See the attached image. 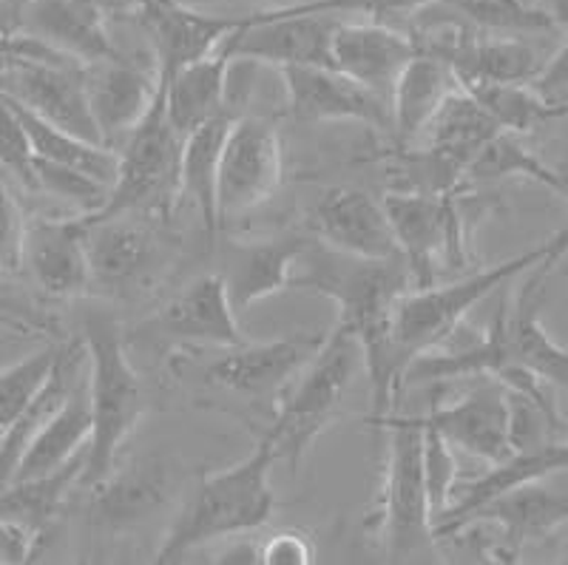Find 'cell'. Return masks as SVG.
Here are the masks:
<instances>
[{
	"mask_svg": "<svg viewBox=\"0 0 568 565\" xmlns=\"http://www.w3.org/2000/svg\"><path fill=\"white\" fill-rule=\"evenodd\" d=\"M227 539H231V543L222 548L220 557H216V563H222V565L262 563V546H258V543H253L247 534H236V537H227Z\"/></svg>",
	"mask_w": 568,
	"mask_h": 565,
	"instance_id": "cell-44",
	"label": "cell"
},
{
	"mask_svg": "<svg viewBox=\"0 0 568 565\" xmlns=\"http://www.w3.org/2000/svg\"><path fill=\"white\" fill-rule=\"evenodd\" d=\"M418 54L413 34L395 32L387 23H338L333 32V65L353 80L393 100V89L404 65Z\"/></svg>",
	"mask_w": 568,
	"mask_h": 565,
	"instance_id": "cell-21",
	"label": "cell"
},
{
	"mask_svg": "<svg viewBox=\"0 0 568 565\" xmlns=\"http://www.w3.org/2000/svg\"><path fill=\"white\" fill-rule=\"evenodd\" d=\"M0 165L34 191V151L12 97L0 91Z\"/></svg>",
	"mask_w": 568,
	"mask_h": 565,
	"instance_id": "cell-39",
	"label": "cell"
},
{
	"mask_svg": "<svg viewBox=\"0 0 568 565\" xmlns=\"http://www.w3.org/2000/svg\"><path fill=\"white\" fill-rule=\"evenodd\" d=\"M89 373V370H85ZM91 437V404H89V386L85 379L71 390L69 398L63 401L58 412L49 417V424L34 435L29 450L20 457L18 470H14L12 483L34 481L45 477L52 472L63 470L65 463L80 457L89 446Z\"/></svg>",
	"mask_w": 568,
	"mask_h": 565,
	"instance_id": "cell-28",
	"label": "cell"
},
{
	"mask_svg": "<svg viewBox=\"0 0 568 565\" xmlns=\"http://www.w3.org/2000/svg\"><path fill=\"white\" fill-rule=\"evenodd\" d=\"M20 43H23V32H0V54L12 52Z\"/></svg>",
	"mask_w": 568,
	"mask_h": 565,
	"instance_id": "cell-47",
	"label": "cell"
},
{
	"mask_svg": "<svg viewBox=\"0 0 568 565\" xmlns=\"http://www.w3.org/2000/svg\"><path fill=\"white\" fill-rule=\"evenodd\" d=\"M387 432V466H384L378 512L373 532L382 537L384 554L393 563L433 557V506L424 481V430L418 417L389 415L373 421Z\"/></svg>",
	"mask_w": 568,
	"mask_h": 565,
	"instance_id": "cell-4",
	"label": "cell"
},
{
	"mask_svg": "<svg viewBox=\"0 0 568 565\" xmlns=\"http://www.w3.org/2000/svg\"><path fill=\"white\" fill-rule=\"evenodd\" d=\"M466 191V188H464ZM426 191H389L382 205L393 225L398 253L409 270L415 287L435 284L438 264H464L466 219L460 208V193Z\"/></svg>",
	"mask_w": 568,
	"mask_h": 565,
	"instance_id": "cell-7",
	"label": "cell"
},
{
	"mask_svg": "<svg viewBox=\"0 0 568 565\" xmlns=\"http://www.w3.org/2000/svg\"><path fill=\"white\" fill-rule=\"evenodd\" d=\"M535 3L551 14V20H555L557 27L568 29V0H535Z\"/></svg>",
	"mask_w": 568,
	"mask_h": 565,
	"instance_id": "cell-45",
	"label": "cell"
},
{
	"mask_svg": "<svg viewBox=\"0 0 568 565\" xmlns=\"http://www.w3.org/2000/svg\"><path fill=\"white\" fill-rule=\"evenodd\" d=\"M276 463V444L267 430L258 437L256 450L245 461L233 463L222 472H207L196 483L191 501L182 506L169 534L156 548V563H180L185 554L216 539L251 534L267 526L276 508L271 486V470Z\"/></svg>",
	"mask_w": 568,
	"mask_h": 565,
	"instance_id": "cell-1",
	"label": "cell"
},
{
	"mask_svg": "<svg viewBox=\"0 0 568 565\" xmlns=\"http://www.w3.org/2000/svg\"><path fill=\"white\" fill-rule=\"evenodd\" d=\"M240 114H233L225 109L213 120L202 122L200 129L185 134L182 140V157H180V196H185L194 205L196 216L205 225L207 242H216L220 236V205H216V182H220V157L225 149V137L231 131L233 120Z\"/></svg>",
	"mask_w": 568,
	"mask_h": 565,
	"instance_id": "cell-27",
	"label": "cell"
},
{
	"mask_svg": "<svg viewBox=\"0 0 568 565\" xmlns=\"http://www.w3.org/2000/svg\"><path fill=\"white\" fill-rule=\"evenodd\" d=\"M307 244H311L307 236L287 233L267 242L231 248L225 253V270L220 276L225 279L233 310L240 313L262 299L276 296L278 290H291L298 259L304 256Z\"/></svg>",
	"mask_w": 568,
	"mask_h": 565,
	"instance_id": "cell-23",
	"label": "cell"
},
{
	"mask_svg": "<svg viewBox=\"0 0 568 565\" xmlns=\"http://www.w3.org/2000/svg\"><path fill=\"white\" fill-rule=\"evenodd\" d=\"M568 470V441H549V444L535 446V450L511 452L506 461L489 463V470L484 475L471 477V481L458 483L453 492V501L446 506V512L435 521L433 534L435 539L455 537L464 521L475 508L484 503L495 501V497L506 495L511 488H520L526 483L546 481V477L557 475V472Z\"/></svg>",
	"mask_w": 568,
	"mask_h": 565,
	"instance_id": "cell-17",
	"label": "cell"
},
{
	"mask_svg": "<svg viewBox=\"0 0 568 565\" xmlns=\"http://www.w3.org/2000/svg\"><path fill=\"white\" fill-rule=\"evenodd\" d=\"M555 171H557V180H560V191H557V196L568 200V151H566V157L557 162Z\"/></svg>",
	"mask_w": 568,
	"mask_h": 565,
	"instance_id": "cell-46",
	"label": "cell"
},
{
	"mask_svg": "<svg viewBox=\"0 0 568 565\" xmlns=\"http://www.w3.org/2000/svg\"><path fill=\"white\" fill-rule=\"evenodd\" d=\"M420 417L444 435L446 444L486 463L506 461L515 452L509 437V390L486 375L453 404L433 398L429 412Z\"/></svg>",
	"mask_w": 568,
	"mask_h": 565,
	"instance_id": "cell-12",
	"label": "cell"
},
{
	"mask_svg": "<svg viewBox=\"0 0 568 565\" xmlns=\"http://www.w3.org/2000/svg\"><path fill=\"white\" fill-rule=\"evenodd\" d=\"M85 370H89V355H85L83 339L63 344L45 384L34 392V398L29 401L27 410L20 412L18 421L9 426V432L0 441V488H7L12 483L23 452L29 450L34 435L49 424V417L63 406L71 390L85 379Z\"/></svg>",
	"mask_w": 568,
	"mask_h": 565,
	"instance_id": "cell-25",
	"label": "cell"
},
{
	"mask_svg": "<svg viewBox=\"0 0 568 565\" xmlns=\"http://www.w3.org/2000/svg\"><path fill=\"white\" fill-rule=\"evenodd\" d=\"M227 38L211 54L194 60V63H185L171 78H162L165 109L182 137L227 109V71H231L233 60Z\"/></svg>",
	"mask_w": 568,
	"mask_h": 565,
	"instance_id": "cell-26",
	"label": "cell"
},
{
	"mask_svg": "<svg viewBox=\"0 0 568 565\" xmlns=\"http://www.w3.org/2000/svg\"><path fill=\"white\" fill-rule=\"evenodd\" d=\"M555 268L557 262L551 256L537 262L515 302L500 304V322H504V341L511 366L526 370L549 386L568 390V350L560 347L540 322L542 282Z\"/></svg>",
	"mask_w": 568,
	"mask_h": 565,
	"instance_id": "cell-15",
	"label": "cell"
},
{
	"mask_svg": "<svg viewBox=\"0 0 568 565\" xmlns=\"http://www.w3.org/2000/svg\"><path fill=\"white\" fill-rule=\"evenodd\" d=\"M287 105L302 122H362L393 131V105L336 65H284Z\"/></svg>",
	"mask_w": 568,
	"mask_h": 565,
	"instance_id": "cell-11",
	"label": "cell"
},
{
	"mask_svg": "<svg viewBox=\"0 0 568 565\" xmlns=\"http://www.w3.org/2000/svg\"><path fill=\"white\" fill-rule=\"evenodd\" d=\"M322 341L324 333H296L287 335V339L265 341V344L242 341L236 347L222 350L220 359L205 370V381L242 401L262 406L267 404L273 417L287 386L296 381L304 364L316 355Z\"/></svg>",
	"mask_w": 568,
	"mask_h": 565,
	"instance_id": "cell-9",
	"label": "cell"
},
{
	"mask_svg": "<svg viewBox=\"0 0 568 565\" xmlns=\"http://www.w3.org/2000/svg\"><path fill=\"white\" fill-rule=\"evenodd\" d=\"M478 523H491L500 528L504 546L497 548V554L515 559L526 543L549 537L562 523H568V495L540 486V481L526 483V486L511 488L506 495L475 508L458 532L478 526Z\"/></svg>",
	"mask_w": 568,
	"mask_h": 565,
	"instance_id": "cell-24",
	"label": "cell"
},
{
	"mask_svg": "<svg viewBox=\"0 0 568 565\" xmlns=\"http://www.w3.org/2000/svg\"><path fill=\"white\" fill-rule=\"evenodd\" d=\"M85 219V256L91 284L109 290H129L151 270L156 256L154 233L142 225L136 213L109 219Z\"/></svg>",
	"mask_w": 568,
	"mask_h": 565,
	"instance_id": "cell-22",
	"label": "cell"
},
{
	"mask_svg": "<svg viewBox=\"0 0 568 565\" xmlns=\"http://www.w3.org/2000/svg\"><path fill=\"white\" fill-rule=\"evenodd\" d=\"M18 105V114L27 125V134L32 140V151L38 160L58 162V165L74 168L80 174L98 180L100 185H105L111 191L116 180V168H120V157L109 145H100V142H89L83 137L71 134V131L58 129L49 120L38 117L34 111L23 109L18 100H12Z\"/></svg>",
	"mask_w": 568,
	"mask_h": 565,
	"instance_id": "cell-32",
	"label": "cell"
},
{
	"mask_svg": "<svg viewBox=\"0 0 568 565\" xmlns=\"http://www.w3.org/2000/svg\"><path fill=\"white\" fill-rule=\"evenodd\" d=\"M154 324L171 339L194 341L207 347L225 350L245 341L227 296V284L220 273H202L176 290L160 307Z\"/></svg>",
	"mask_w": 568,
	"mask_h": 565,
	"instance_id": "cell-19",
	"label": "cell"
},
{
	"mask_svg": "<svg viewBox=\"0 0 568 565\" xmlns=\"http://www.w3.org/2000/svg\"><path fill=\"white\" fill-rule=\"evenodd\" d=\"M3 3H7L9 14H12L14 27H20V14H23V9H27L32 0H3Z\"/></svg>",
	"mask_w": 568,
	"mask_h": 565,
	"instance_id": "cell-48",
	"label": "cell"
},
{
	"mask_svg": "<svg viewBox=\"0 0 568 565\" xmlns=\"http://www.w3.org/2000/svg\"><path fill=\"white\" fill-rule=\"evenodd\" d=\"M58 355L60 347H49L14 361L7 370H0V441L9 432V426L18 421L20 412L27 410L29 401L34 398V392L45 384Z\"/></svg>",
	"mask_w": 568,
	"mask_h": 565,
	"instance_id": "cell-36",
	"label": "cell"
},
{
	"mask_svg": "<svg viewBox=\"0 0 568 565\" xmlns=\"http://www.w3.org/2000/svg\"><path fill=\"white\" fill-rule=\"evenodd\" d=\"M531 85H535L540 94L551 97V100H560L562 91L568 89V38L566 43H562L560 49H557V52L542 63L540 74L531 80Z\"/></svg>",
	"mask_w": 568,
	"mask_h": 565,
	"instance_id": "cell-43",
	"label": "cell"
},
{
	"mask_svg": "<svg viewBox=\"0 0 568 565\" xmlns=\"http://www.w3.org/2000/svg\"><path fill=\"white\" fill-rule=\"evenodd\" d=\"M460 89L475 97L500 131L529 134L546 122L562 120L560 100L540 94L531 83H471Z\"/></svg>",
	"mask_w": 568,
	"mask_h": 565,
	"instance_id": "cell-33",
	"label": "cell"
},
{
	"mask_svg": "<svg viewBox=\"0 0 568 565\" xmlns=\"http://www.w3.org/2000/svg\"><path fill=\"white\" fill-rule=\"evenodd\" d=\"M85 97L94 122L109 149L123 142L129 131L145 117L160 89V71H145L123 54L83 65Z\"/></svg>",
	"mask_w": 568,
	"mask_h": 565,
	"instance_id": "cell-16",
	"label": "cell"
},
{
	"mask_svg": "<svg viewBox=\"0 0 568 565\" xmlns=\"http://www.w3.org/2000/svg\"><path fill=\"white\" fill-rule=\"evenodd\" d=\"M497 122L475 103V97L469 91L458 89L446 97L440 109L435 111V117L429 120L420 137L415 142H420L424 149H429L433 154H438L446 165H453L466 182V168L475 160L486 142L497 134Z\"/></svg>",
	"mask_w": 568,
	"mask_h": 565,
	"instance_id": "cell-30",
	"label": "cell"
},
{
	"mask_svg": "<svg viewBox=\"0 0 568 565\" xmlns=\"http://www.w3.org/2000/svg\"><path fill=\"white\" fill-rule=\"evenodd\" d=\"M83 344L89 355L91 437L85 446L80 486H98L114 472L120 450L142 417V381L125 353L123 330L114 315L103 310H89L83 315Z\"/></svg>",
	"mask_w": 568,
	"mask_h": 565,
	"instance_id": "cell-2",
	"label": "cell"
},
{
	"mask_svg": "<svg viewBox=\"0 0 568 565\" xmlns=\"http://www.w3.org/2000/svg\"><path fill=\"white\" fill-rule=\"evenodd\" d=\"M362 364L358 341L336 322V327L324 333L316 355L287 386L267 424L276 444V461H287V466L298 472V463L307 455L313 441L336 421L355 370Z\"/></svg>",
	"mask_w": 568,
	"mask_h": 565,
	"instance_id": "cell-5",
	"label": "cell"
},
{
	"mask_svg": "<svg viewBox=\"0 0 568 565\" xmlns=\"http://www.w3.org/2000/svg\"><path fill=\"white\" fill-rule=\"evenodd\" d=\"M20 270L52 299L85 296L91 287L89 256H85V219L40 216L27 222Z\"/></svg>",
	"mask_w": 568,
	"mask_h": 565,
	"instance_id": "cell-14",
	"label": "cell"
},
{
	"mask_svg": "<svg viewBox=\"0 0 568 565\" xmlns=\"http://www.w3.org/2000/svg\"><path fill=\"white\" fill-rule=\"evenodd\" d=\"M140 7L162 78H171L185 63L211 54L242 23V18L196 12L180 0H140Z\"/></svg>",
	"mask_w": 568,
	"mask_h": 565,
	"instance_id": "cell-20",
	"label": "cell"
},
{
	"mask_svg": "<svg viewBox=\"0 0 568 565\" xmlns=\"http://www.w3.org/2000/svg\"><path fill=\"white\" fill-rule=\"evenodd\" d=\"M333 14H298L287 9H262L242 18L231 32L233 58L276 65H333Z\"/></svg>",
	"mask_w": 568,
	"mask_h": 565,
	"instance_id": "cell-10",
	"label": "cell"
},
{
	"mask_svg": "<svg viewBox=\"0 0 568 565\" xmlns=\"http://www.w3.org/2000/svg\"><path fill=\"white\" fill-rule=\"evenodd\" d=\"M566 253L568 231H560L542 244H537V248H531V251L520 253V256L506 259V262L495 264V268L478 270V273L458 279L453 284H429V287L407 290L398 299V304H395L393 319V341L400 370L407 373L413 359L444 344L455 330H460L469 310L478 307L495 290L509 284L511 279L524 276L526 270H531L546 256L560 262ZM400 386H404V379H400Z\"/></svg>",
	"mask_w": 568,
	"mask_h": 565,
	"instance_id": "cell-3",
	"label": "cell"
},
{
	"mask_svg": "<svg viewBox=\"0 0 568 565\" xmlns=\"http://www.w3.org/2000/svg\"><path fill=\"white\" fill-rule=\"evenodd\" d=\"M458 78L449 63L435 54L418 52L395 80L393 89V131L398 134L400 145H413L420 131L429 125L435 111L440 109L446 97L458 89Z\"/></svg>",
	"mask_w": 568,
	"mask_h": 565,
	"instance_id": "cell-29",
	"label": "cell"
},
{
	"mask_svg": "<svg viewBox=\"0 0 568 565\" xmlns=\"http://www.w3.org/2000/svg\"><path fill=\"white\" fill-rule=\"evenodd\" d=\"M91 492H94V514L103 526H134L165 506L171 492L169 470L156 461L134 463L129 472L105 475L98 486H91Z\"/></svg>",
	"mask_w": 568,
	"mask_h": 565,
	"instance_id": "cell-31",
	"label": "cell"
},
{
	"mask_svg": "<svg viewBox=\"0 0 568 565\" xmlns=\"http://www.w3.org/2000/svg\"><path fill=\"white\" fill-rule=\"evenodd\" d=\"M520 134L511 131H497L484 149L475 154V160L466 168V185H478V182L509 180V176H524V180L537 182V185L549 188L551 193L560 191L555 165H546L540 157L531 154L524 142L517 140Z\"/></svg>",
	"mask_w": 568,
	"mask_h": 565,
	"instance_id": "cell-34",
	"label": "cell"
},
{
	"mask_svg": "<svg viewBox=\"0 0 568 565\" xmlns=\"http://www.w3.org/2000/svg\"><path fill=\"white\" fill-rule=\"evenodd\" d=\"M284 180V142L265 117H236L220 157V222L245 216L276 196Z\"/></svg>",
	"mask_w": 568,
	"mask_h": 565,
	"instance_id": "cell-8",
	"label": "cell"
},
{
	"mask_svg": "<svg viewBox=\"0 0 568 565\" xmlns=\"http://www.w3.org/2000/svg\"><path fill=\"white\" fill-rule=\"evenodd\" d=\"M316 546L302 532H278L262 543V565H313Z\"/></svg>",
	"mask_w": 568,
	"mask_h": 565,
	"instance_id": "cell-42",
	"label": "cell"
},
{
	"mask_svg": "<svg viewBox=\"0 0 568 565\" xmlns=\"http://www.w3.org/2000/svg\"><path fill=\"white\" fill-rule=\"evenodd\" d=\"M313 236L329 251L367 262L400 256L382 200L358 188H329L324 193L313 211Z\"/></svg>",
	"mask_w": 568,
	"mask_h": 565,
	"instance_id": "cell-13",
	"label": "cell"
},
{
	"mask_svg": "<svg viewBox=\"0 0 568 565\" xmlns=\"http://www.w3.org/2000/svg\"><path fill=\"white\" fill-rule=\"evenodd\" d=\"M185 137L176 131L165 109V83L160 74L154 103L123 140L116 180L109 200L89 219H109L120 213H169L180 196V157Z\"/></svg>",
	"mask_w": 568,
	"mask_h": 565,
	"instance_id": "cell-6",
	"label": "cell"
},
{
	"mask_svg": "<svg viewBox=\"0 0 568 565\" xmlns=\"http://www.w3.org/2000/svg\"><path fill=\"white\" fill-rule=\"evenodd\" d=\"M18 32L32 34L80 65L120 58L105 29L100 0H32L20 14Z\"/></svg>",
	"mask_w": 568,
	"mask_h": 565,
	"instance_id": "cell-18",
	"label": "cell"
},
{
	"mask_svg": "<svg viewBox=\"0 0 568 565\" xmlns=\"http://www.w3.org/2000/svg\"><path fill=\"white\" fill-rule=\"evenodd\" d=\"M566 563H568V548H566Z\"/></svg>",
	"mask_w": 568,
	"mask_h": 565,
	"instance_id": "cell-51",
	"label": "cell"
},
{
	"mask_svg": "<svg viewBox=\"0 0 568 565\" xmlns=\"http://www.w3.org/2000/svg\"><path fill=\"white\" fill-rule=\"evenodd\" d=\"M438 0H307V3H293L282 7L287 12L298 14H333V12H367L378 23H384L393 14H418L426 7H435Z\"/></svg>",
	"mask_w": 568,
	"mask_h": 565,
	"instance_id": "cell-40",
	"label": "cell"
},
{
	"mask_svg": "<svg viewBox=\"0 0 568 565\" xmlns=\"http://www.w3.org/2000/svg\"><path fill=\"white\" fill-rule=\"evenodd\" d=\"M531 3H535V0H531Z\"/></svg>",
	"mask_w": 568,
	"mask_h": 565,
	"instance_id": "cell-52",
	"label": "cell"
},
{
	"mask_svg": "<svg viewBox=\"0 0 568 565\" xmlns=\"http://www.w3.org/2000/svg\"><path fill=\"white\" fill-rule=\"evenodd\" d=\"M562 105V120H568V100H560Z\"/></svg>",
	"mask_w": 568,
	"mask_h": 565,
	"instance_id": "cell-50",
	"label": "cell"
},
{
	"mask_svg": "<svg viewBox=\"0 0 568 565\" xmlns=\"http://www.w3.org/2000/svg\"><path fill=\"white\" fill-rule=\"evenodd\" d=\"M0 32H18V27H14L12 14H9V9L3 0H0Z\"/></svg>",
	"mask_w": 568,
	"mask_h": 565,
	"instance_id": "cell-49",
	"label": "cell"
},
{
	"mask_svg": "<svg viewBox=\"0 0 568 565\" xmlns=\"http://www.w3.org/2000/svg\"><path fill=\"white\" fill-rule=\"evenodd\" d=\"M34 191L71 202V205L83 208V213H94L109 200V188L100 185L98 180L80 174L74 168L38 160V157H34Z\"/></svg>",
	"mask_w": 568,
	"mask_h": 565,
	"instance_id": "cell-37",
	"label": "cell"
},
{
	"mask_svg": "<svg viewBox=\"0 0 568 565\" xmlns=\"http://www.w3.org/2000/svg\"><path fill=\"white\" fill-rule=\"evenodd\" d=\"M23 236H27V219L9 188L0 182V276H12L20 270Z\"/></svg>",
	"mask_w": 568,
	"mask_h": 565,
	"instance_id": "cell-41",
	"label": "cell"
},
{
	"mask_svg": "<svg viewBox=\"0 0 568 565\" xmlns=\"http://www.w3.org/2000/svg\"><path fill=\"white\" fill-rule=\"evenodd\" d=\"M420 430H424V481L426 495H429V506H433V526L440 514L446 512L453 492L458 486V463H455L453 446L446 444L435 426H429L424 417L418 415Z\"/></svg>",
	"mask_w": 568,
	"mask_h": 565,
	"instance_id": "cell-38",
	"label": "cell"
},
{
	"mask_svg": "<svg viewBox=\"0 0 568 565\" xmlns=\"http://www.w3.org/2000/svg\"><path fill=\"white\" fill-rule=\"evenodd\" d=\"M455 18L486 34H540L557 29L551 14L531 0H438Z\"/></svg>",
	"mask_w": 568,
	"mask_h": 565,
	"instance_id": "cell-35",
	"label": "cell"
}]
</instances>
